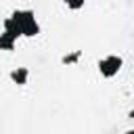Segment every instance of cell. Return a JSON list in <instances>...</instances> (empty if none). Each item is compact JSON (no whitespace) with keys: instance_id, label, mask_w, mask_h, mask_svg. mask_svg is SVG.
Masks as SVG:
<instances>
[{"instance_id":"cell-3","label":"cell","mask_w":134,"mask_h":134,"mask_svg":"<svg viewBox=\"0 0 134 134\" xmlns=\"http://www.w3.org/2000/svg\"><path fill=\"white\" fill-rule=\"evenodd\" d=\"M15 40H17V36L4 29V34H2V38H0V46H2V48H6V50H10V48L15 46Z\"/></svg>"},{"instance_id":"cell-5","label":"cell","mask_w":134,"mask_h":134,"mask_svg":"<svg viewBox=\"0 0 134 134\" xmlns=\"http://www.w3.org/2000/svg\"><path fill=\"white\" fill-rule=\"evenodd\" d=\"M69 8H73V10H77V8H82L84 6V0H63Z\"/></svg>"},{"instance_id":"cell-1","label":"cell","mask_w":134,"mask_h":134,"mask_svg":"<svg viewBox=\"0 0 134 134\" xmlns=\"http://www.w3.org/2000/svg\"><path fill=\"white\" fill-rule=\"evenodd\" d=\"M4 29L15 34L17 38L19 36H27V38H34L40 34V25L34 17L31 10H17L13 13V17H8L4 21Z\"/></svg>"},{"instance_id":"cell-4","label":"cell","mask_w":134,"mask_h":134,"mask_svg":"<svg viewBox=\"0 0 134 134\" xmlns=\"http://www.w3.org/2000/svg\"><path fill=\"white\" fill-rule=\"evenodd\" d=\"M27 75H29V71H27V69H17V71H13V73H10V77H13L17 84H25V82H27Z\"/></svg>"},{"instance_id":"cell-2","label":"cell","mask_w":134,"mask_h":134,"mask_svg":"<svg viewBox=\"0 0 134 134\" xmlns=\"http://www.w3.org/2000/svg\"><path fill=\"white\" fill-rule=\"evenodd\" d=\"M119 69H121V59L115 57V54H109V57H105V59L98 61V71L105 77H113Z\"/></svg>"}]
</instances>
